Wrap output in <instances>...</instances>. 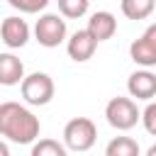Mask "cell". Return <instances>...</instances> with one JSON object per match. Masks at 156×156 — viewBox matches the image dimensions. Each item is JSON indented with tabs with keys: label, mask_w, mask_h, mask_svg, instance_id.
Wrapping results in <instances>:
<instances>
[{
	"label": "cell",
	"mask_w": 156,
	"mask_h": 156,
	"mask_svg": "<svg viewBox=\"0 0 156 156\" xmlns=\"http://www.w3.org/2000/svg\"><path fill=\"white\" fill-rule=\"evenodd\" d=\"M39 117L20 102H0V136L12 144H34L39 139Z\"/></svg>",
	"instance_id": "cell-1"
},
{
	"label": "cell",
	"mask_w": 156,
	"mask_h": 156,
	"mask_svg": "<svg viewBox=\"0 0 156 156\" xmlns=\"http://www.w3.org/2000/svg\"><path fill=\"white\" fill-rule=\"evenodd\" d=\"M98 141V127L90 117H73L63 127V146L68 151L83 154L90 151Z\"/></svg>",
	"instance_id": "cell-2"
},
{
	"label": "cell",
	"mask_w": 156,
	"mask_h": 156,
	"mask_svg": "<svg viewBox=\"0 0 156 156\" xmlns=\"http://www.w3.org/2000/svg\"><path fill=\"white\" fill-rule=\"evenodd\" d=\"M20 93H22V100L32 107H44L54 100V93H56V85H54V78L49 73H41V71H34L29 76H24V80L20 83Z\"/></svg>",
	"instance_id": "cell-3"
},
{
	"label": "cell",
	"mask_w": 156,
	"mask_h": 156,
	"mask_svg": "<svg viewBox=\"0 0 156 156\" xmlns=\"http://www.w3.org/2000/svg\"><path fill=\"white\" fill-rule=\"evenodd\" d=\"M105 117H107V124L115 127L117 132H129L141 119V110L136 107V102L132 98L117 95L105 105Z\"/></svg>",
	"instance_id": "cell-4"
},
{
	"label": "cell",
	"mask_w": 156,
	"mask_h": 156,
	"mask_svg": "<svg viewBox=\"0 0 156 156\" xmlns=\"http://www.w3.org/2000/svg\"><path fill=\"white\" fill-rule=\"evenodd\" d=\"M66 20L56 12H44L39 15L37 24H34V39L44 46V49H56L58 44L66 41Z\"/></svg>",
	"instance_id": "cell-5"
},
{
	"label": "cell",
	"mask_w": 156,
	"mask_h": 156,
	"mask_svg": "<svg viewBox=\"0 0 156 156\" xmlns=\"http://www.w3.org/2000/svg\"><path fill=\"white\" fill-rule=\"evenodd\" d=\"M29 37H32V29L22 17L10 15L0 22V39L7 49H22L29 41Z\"/></svg>",
	"instance_id": "cell-6"
},
{
	"label": "cell",
	"mask_w": 156,
	"mask_h": 156,
	"mask_svg": "<svg viewBox=\"0 0 156 156\" xmlns=\"http://www.w3.org/2000/svg\"><path fill=\"white\" fill-rule=\"evenodd\" d=\"M127 93L129 98L134 100H146L151 102L156 98V73H151L149 68H141V71H134L129 78H127Z\"/></svg>",
	"instance_id": "cell-7"
},
{
	"label": "cell",
	"mask_w": 156,
	"mask_h": 156,
	"mask_svg": "<svg viewBox=\"0 0 156 156\" xmlns=\"http://www.w3.org/2000/svg\"><path fill=\"white\" fill-rule=\"evenodd\" d=\"M95 49H98V41L88 34V29L73 32L71 39L66 41V51H68V56H71L76 63H85L88 58H93Z\"/></svg>",
	"instance_id": "cell-8"
},
{
	"label": "cell",
	"mask_w": 156,
	"mask_h": 156,
	"mask_svg": "<svg viewBox=\"0 0 156 156\" xmlns=\"http://www.w3.org/2000/svg\"><path fill=\"white\" fill-rule=\"evenodd\" d=\"M85 29H88V34L100 44V41H107V39L115 37V32H117V20H115L112 12H107V10H98V12L90 15Z\"/></svg>",
	"instance_id": "cell-9"
},
{
	"label": "cell",
	"mask_w": 156,
	"mask_h": 156,
	"mask_svg": "<svg viewBox=\"0 0 156 156\" xmlns=\"http://www.w3.org/2000/svg\"><path fill=\"white\" fill-rule=\"evenodd\" d=\"M24 80V63L12 51L0 54V85H20Z\"/></svg>",
	"instance_id": "cell-10"
},
{
	"label": "cell",
	"mask_w": 156,
	"mask_h": 156,
	"mask_svg": "<svg viewBox=\"0 0 156 156\" xmlns=\"http://www.w3.org/2000/svg\"><path fill=\"white\" fill-rule=\"evenodd\" d=\"M129 58H132L136 66H141V68L156 66V44L149 41V39L141 34L139 39H134V41L129 44Z\"/></svg>",
	"instance_id": "cell-11"
},
{
	"label": "cell",
	"mask_w": 156,
	"mask_h": 156,
	"mask_svg": "<svg viewBox=\"0 0 156 156\" xmlns=\"http://www.w3.org/2000/svg\"><path fill=\"white\" fill-rule=\"evenodd\" d=\"M139 144L132 136H115L105 146V156H139Z\"/></svg>",
	"instance_id": "cell-12"
},
{
	"label": "cell",
	"mask_w": 156,
	"mask_h": 156,
	"mask_svg": "<svg viewBox=\"0 0 156 156\" xmlns=\"http://www.w3.org/2000/svg\"><path fill=\"white\" fill-rule=\"evenodd\" d=\"M119 7H122V15L127 20H146L154 12L156 0H122Z\"/></svg>",
	"instance_id": "cell-13"
},
{
	"label": "cell",
	"mask_w": 156,
	"mask_h": 156,
	"mask_svg": "<svg viewBox=\"0 0 156 156\" xmlns=\"http://www.w3.org/2000/svg\"><path fill=\"white\" fill-rule=\"evenodd\" d=\"M29 156H68V149L63 146V141L56 139H37L32 144Z\"/></svg>",
	"instance_id": "cell-14"
},
{
	"label": "cell",
	"mask_w": 156,
	"mask_h": 156,
	"mask_svg": "<svg viewBox=\"0 0 156 156\" xmlns=\"http://www.w3.org/2000/svg\"><path fill=\"white\" fill-rule=\"evenodd\" d=\"M56 2H58L61 17H66V20H78L90 7V0H56Z\"/></svg>",
	"instance_id": "cell-15"
},
{
	"label": "cell",
	"mask_w": 156,
	"mask_h": 156,
	"mask_svg": "<svg viewBox=\"0 0 156 156\" xmlns=\"http://www.w3.org/2000/svg\"><path fill=\"white\" fill-rule=\"evenodd\" d=\"M49 2H51V0H7L10 7H15V10L24 12V15H37V12H41Z\"/></svg>",
	"instance_id": "cell-16"
},
{
	"label": "cell",
	"mask_w": 156,
	"mask_h": 156,
	"mask_svg": "<svg viewBox=\"0 0 156 156\" xmlns=\"http://www.w3.org/2000/svg\"><path fill=\"white\" fill-rule=\"evenodd\" d=\"M139 122L144 124V129H146L151 136H156V102H154V100L141 110V119H139Z\"/></svg>",
	"instance_id": "cell-17"
},
{
	"label": "cell",
	"mask_w": 156,
	"mask_h": 156,
	"mask_svg": "<svg viewBox=\"0 0 156 156\" xmlns=\"http://www.w3.org/2000/svg\"><path fill=\"white\" fill-rule=\"evenodd\" d=\"M144 37H146L149 41H154V44H156V22L146 27V32H144Z\"/></svg>",
	"instance_id": "cell-18"
},
{
	"label": "cell",
	"mask_w": 156,
	"mask_h": 156,
	"mask_svg": "<svg viewBox=\"0 0 156 156\" xmlns=\"http://www.w3.org/2000/svg\"><path fill=\"white\" fill-rule=\"evenodd\" d=\"M0 156H10V146H7L2 139H0Z\"/></svg>",
	"instance_id": "cell-19"
},
{
	"label": "cell",
	"mask_w": 156,
	"mask_h": 156,
	"mask_svg": "<svg viewBox=\"0 0 156 156\" xmlns=\"http://www.w3.org/2000/svg\"><path fill=\"white\" fill-rule=\"evenodd\" d=\"M146 156H156V144H151V146L146 149Z\"/></svg>",
	"instance_id": "cell-20"
}]
</instances>
